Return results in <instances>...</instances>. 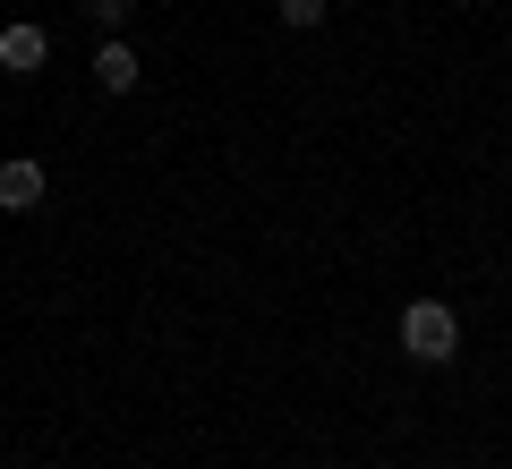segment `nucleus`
Returning a JSON list of instances; mask_svg holds the SVG:
<instances>
[{"label": "nucleus", "mask_w": 512, "mask_h": 469, "mask_svg": "<svg viewBox=\"0 0 512 469\" xmlns=\"http://www.w3.org/2000/svg\"><path fill=\"white\" fill-rule=\"evenodd\" d=\"M402 350L419 367H444V359H461V316L444 299H410L402 307Z\"/></svg>", "instance_id": "obj_1"}, {"label": "nucleus", "mask_w": 512, "mask_h": 469, "mask_svg": "<svg viewBox=\"0 0 512 469\" xmlns=\"http://www.w3.org/2000/svg\"><path fill=\"white\" fill-rule=\"evenodd\" d=\"M325 18V0H282V26H316Z\"/></svg>", "instance_id": "obj_6"}, {"label": "nucleus", "mask_w": 512, "mask_h": 469, "mask_svg": "<svg viewBox=\"0 0 512 469\" xmlns=\"http://www.w3.org/2000/svg\"><path fill=\"white\" fill-rule=\"evenodd\" d=\"M43 188H52V180H43V163H26V154H18V163H0V205H9V214H35Z\"/></svg>", "instance_id": "obj_3"}, {"label": "nucleus", "mask_w": 512, "mask_h": 469, "mask_svg": "<svg viewBox=\"0 0 512 469\" xmlns=\"http://www.w3.org/2000/svg\"><path fill=\"white\" fill-rule=\"evenodd\" d=\"M77 9H86L94 26H128V9H137V0H77Z\"/></svg>", "instance_id": "obj_5"}, {"label": "nucleus", "mask_w": 512, "mask_h": 469, "mask_svg": "<svg viewBox=\"0 0 512 469\" xmlns=\"http://www.w3.org/2000/svg\"><path fill=\"white\" fill-rule=\"evenodd\" d=\"M86 69H94V86H103V94H137V77H146V69H137V52H128L120 35H111L103 52L86 60Z\"/></svg>", "instance_id": "obj_4"}, {"label": "nucleus", "mask_w": 512, "mask_h": 469, "mask_svg": "<svg viewBox=\"0 0 512 469\" xmlns=\"http://www.w3.org/2000/svg\"><path fill=\"white\" fill-rule=\"evenodd\" d=\"M43 60H52V35H43L35 18H18V26H0V69H18V77H35Z\"/></svg>", "instance_id": "obj_2"}]
</instances>
